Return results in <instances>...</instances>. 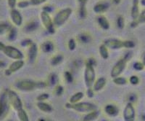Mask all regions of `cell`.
<instances>
[{"label":"cell","mask_w":145,"mask_h":121,"mask_svg":"<svg viewBox=\"0 0 145 121\" xmlns=\"http://www.w3.org/2000/svg\"><path fill=\"white\" fill-rule=\"evenodd\" d=\"M105 111L108 115L112 117L117 116L119 113L118 108L113 104H107L105 107Z\"/></svg>","instance_id":"cell-16"},{"label":"cell","mask_w":145,"mask_h":121,"mask_svg":"<svg viewBox=\"0 0 145 121\" xmlns=\"http://www.w3.org/2000/svg\"><path fill=\"white\" fill-rule=\"evenodd\" d=\"M16 87L23 91H31L36 88H43L46 86V84L44 82H35L30 80H23L16 83Z\"/></svg>","instance_id":"cell-1"},{"label":"cell","mask_w":145,"mask_h":121,"mask_svg":"<svg viewBox=\"0 0 145 121\" xmlns=\"http://www.w3.org/2000/svg\"><path fill=\"white\" fill-rule=\"evenodd\" d=\"M4 65H5V63H4L2 61H0V68H1V67H3Z\"/></svg>","instance_id":"cell-56"},{"label":"cell","mask_w":145,"mask_h":121,"mask_svg":"<svg viewBox=\"0 0 145 121\" xmlns=\"http://www.w3.org/2000/svg\"><path fill=\"white\" fill-rule=\"evenodd\" d=\"M134 69L137 71H142L144 69V66L143 63L141 62H136L134 64Z\"/></svg>","instance_id":"cell-43"},{"label":"cell","mask_w":145,"mask_h":121,"mask_svg":"<svg viewBox=\"0 0 145 121\" xmlns=\"http://www.w3.org/2000/svg\"><path fill=\"white\" fill-rule=\"evenodd\" d=\"M68 48L70 50H74L76 48V42L74 39H71L68 44Z\"/></svg>","instance_id":"cell-39"},{"label":"cell","mask_w":145,"mask_h":121,"mask_svg":"<svg viewBox=\"0 0 145 121\" xmlns=\"http://www.w3.org/2000/svg\"><path fill=\"white\" fill-rule=\"evenodd\" d=\"M5 45V44L2 43V42H0V51H2V50L3 49V48Z\"/></svg>","instance_id":"cell-54"},{"label":"cell","mask_w":145,"mask_h":121,"mask_svg":"<svg viewBox=\"0 0 145 121\" xmlns=\"http://www.w3.org/2000/svg\"><path fill=\"white\" fill-rule=\"evenodd\" d=\"M63 91H64V89H63V87L61 86V85H58L55 88V90H54V93L55 95L57 96H62L63 93Z\"/></svg>","instance_id":"cell-41"},{"label":"cell","mask_w":145,"mask_h":121,"mask_svg":"<svg viewBox=\"0 0 145 121\" xmlns=\"http://www.w3.org/2000/svg\"><path fill=\"white\" fill-rule=\"evenodd\" d=\"M107 80L105 77H99L93 85V90L94 91H99L105 86Z\"/></svg>","instance_id":"cell-19"},{"label":"cell","mask_w":145,"mask_h":121,"mask_svg":"<svg viewBox=\"0 0 145 121\" xmlns=\"http://www.w3.org/2000/svg\"><path fill=\"white\" fill-rule=\"evenodd\" d=\"M58 82V77L56 74L52 73L48 77V83L50 85H55Z\"/></svg>","instance_id":"cell-29"},{"label":"cell","mask_w":145,"mask_h":121,"mask_svg":"<svg viewBox=\"0 0 145 121\" xmlns=\"http://www.w3.org/2000/svg\"><path fill=\"white\" fill-rule=\"evenodd\" d=\"M141 5L145 7V0H141Z\"/></svg>","instance_id":"cell-55"},{"label":"cell","mask_w":145,"mask_h":121,"mask_svg":"<svg viewBox=\"0 0 145 121\" xmlns=\"http://www.w3.org/2000/svg\"><path fill=\"white\" fill-rule=\"evenodd\" d=\"M32 42H32L31 40H28V39H27V40L22 41L21 45H23V46H30V45H31Z\"/></svg>","instance_id":"cell-46"},{"label":"cell","mask_w":145,"mask_h":121,"mask_svg":"<svg viewBox=\"0 0 145 121\" xmlns=\"http://www.w3.org/2000/svg\"><path fill=\"white\" fill-rule=\"evenodd\" d=\"M39 27V23L36 21H31L25 25V31L26 32H33L36 31Z\"/></svg>","instance_id":"cell-24"},{"label":"cell","mask_w":145,"mask_h":121,"mask_svg":"<svg viewBox=\"0 0 145 121\" xmlns=\"http://www.w3.org/2000/svg\"><path fill=\"white\" fill-rule=\"evenodd\" d=\"M142 63H143L144 66H145V54H144V57H143V61H142Z\"/></svg>","instance_id":"cell-57"},{"label":"cell","mask_w":145,"mask_h":121,"mask_svg":"<svg viewBox=\"0 0 145 121\" xmlns=\"http://www.w3.org/2000/svg\"><path fill=\"white\" fill-rule=\"evenodd\" d=\"M10 19L12 23L17 26H20L23 23V17L18 10L12 9L10 11Z\"/></svg>","instance_id":"cell-12"},{"label":"cell","mask_w":145,"mask_h":121,"mask_svg":"<svg viewBox=\"0 0 145 121\" xmlns=\"http://www.w3.org/2000/svg\"><path fill=\"white\" fill-rule=\"evenodd\" d=\"M17 37V31L15 28L12 27L8 32V39L10 40H14Z\"/></svg>","instance_id":"cell-34"},{"label":"cell","mask_w":145,"mask_h":121,"mask_svg":"<svg viewBox=\"0 0 145 121\" xmlns=\"http://www.w3.org/2000/svg\"><path fill=\"white\" fill-rule=\"evenodd\" d=\"M132 58V53L131 52H128V53H126V54L125 55V56L123 57V58L125 60H126L127 61H130L131 58Z\"/></svg>","instance_id":"cell-48"},{"label":"cell","mask_w":145,"mask_h":121,"mask_svg":"<svg viewBox=\"0 0 145 121\" xmlns=\"http://www.w3.org/2000/svg\"><path fill=\"white\" fill-rule=\"evenodd\" d=\"M64 77H65V79L68 83H71L73 80V77H72V74L70 72V71H65L64 73Z\"/></svg>","instance_id":"cell-38"},{"label":"cell","mask_w":145,"mask_h":121,"mask_svg":"<svg viewBox=\"0 0 145 121\" xmlns=\"http://www.w3.org/2000/svg\"><path fill=\"white\" fill-rule=\"evenodd\" d=\"M99 112L97 110L90 112H89L87 114H86V116L84 117V121L94 120L97 119V118L99 117Z\"/></svg>","instance_id":"cell-22"},{"label":"cell","mask_w":145,"mask_h":121,"mask_svg":"<svg viewBox=\"0 0 145 121\" xmlns=\"http://www.w3.org/2000/svg\"><path fill=\"white\" fill-rule=\"evenodd\" d=\"M135 20L137 23V24H141V23H145V10H144L142 13H140L139 15H138V19Z\"/></svg>","instance_id":"cell-33"},{"label":"cell","mask_w":145,"mask_h":121,"mask_svg":"<svg viewBox=\"0 0 145 121\" xmlns=\"http://www.w3.org/2000/svg\"><path fill=\"white\" fill-rule=\"evenodd\" d=\"M129 99L130 102L132 103L133 101H135L137 100V96H136L135 94H131L129 96Z\"/></svg>","instance_id":"cell-50"},{"label":"cell","mask_w":145,"mask_h":121,"mask_svg":"<svg viewBox=\"0 0 145 121\" xmlns=\"http://www.w3.org/2000/svg\"><path fill=\"white\" fill-rule=\"evenodd\" d=\"M78 2H79L80 5H86L88 0H78Z\"/></svg>","instance_id":"cell-52"},{"label":"cell","mask_w":145,"mask_h":121,"mask_svg":"<svg viewBox=\"0 0 145 121\" xmlns=\"http://www.w3.org/2000/svg\"><path fill=\"white\" fill-rule=\"evenodd\" d=\"M109 8V5L107 2H99L94 5L93 10L97 14H102L107 11Z\"/></svg>","instance_id":"cell-14"},{"label":"cell","mask_w":145,"mask_h":121,"mask_svg":"<svg viewBox=\"0 0 145 121\" xmlns=\"http://www.w3.org/2000/svg\"><path fill=\"white\" fill-rule=\"evenodd\" d=\"M78 40L81 43H89L91 40V37L87 33H81V34L78 35Z\"/></svg>","instance_id":"cell-25"},{"label":"cell","mask_w":145,"mask_h":121,"mask_svg":"<svg viewBox=\"0 0 145 121\" xmlns=\"http://www.w3.org/2000/svg\"><path fill=\"white\" fill-rule=\"evenodd\" d=\"M7 94H3L0 98V117L7 111Z\"/></svg>","instance_id":"cell-20"},{"label":"cell","mask_w":145,"mask_h":121,"mask_svg":"<svg viewBox=\"0 0 145 121\" xmlns=\"http://www.w3.org/2000/svg\"><path fill=\"white\" fill-rule=\"evenodd\" d=\"M2 52L8 58L14 60H23L24 58L23 53L19 49L15 47L10 46V45H5Z\"/></svg>","instance_id":"cell-5"},{"label":"cell","mask_w":145,"mask_h":121,"mask_svg":"<svg viewBox=\"0 0 145 121\" xmlns=\"http://www.w3.org/2000/svg\"><path fill=\"white\" fill-rule=\"evenodd\" d=\"M40 17H41L42 24L45 27V28L47 30V32L50 34H54L55 32L54 21L52 19L50 14L45 11H42L40 14Z\"/></svg>","instance_id":"cell-6"},{"label":"cell","mask_w":145,"mask_h":121,"mask_svg":"<svg viewBox=\"0 0 145 121\" xmlns=\"http://www.w3.org/2000/svg\"><path fill=\"white\" fill-rule=\"evenodd\" d=\"M47 0H30V4L32 6H39L45 3Z\"/></svg>","instance_id":"cell-40"},{"label":"cell","mask_w":145,"mask_h":121,"mask_svg":"<svg viewBox=\"0 0 145 121\" xmlns=\"http://www.w3.org/2000/svg\"><path fill=\"white\" fill-rule=\"evenodd\" d=\"M99 53L100 56L103 59H107L109 58V51L108 48L105 44H102L99 48Z\"/></svg>","instance_id":"cell-23"},{"label":"cell","mask_w":145,"mask_h":121,"mask_svg":"<svg viewBox=\"0 0 145 121\" xmlns=\"http://www.w3.org/2000/svg\"><path fill=\"white\" fill-rule=\"evenodd\" d=\"M104 44L112 50H119L124 48V41L118 39H108L105 41Z\"/></svg>","instance_id":"cell-11"},{"label":"cell","mask_w":145,"mask_h":121,"mask_svg":"<svg viewBox=\"0 0 145 121\" xmlns=\"http://www.w3.org/2000/svg\"><path fill=\"white\" fill-rule=\"evenodd\" d=\"M126 60L124 59L123 58L120 59L113 66L112 70L110 72V76L112 78H116L117 77L120 76L121 74L123 73L125 70V67H126L127 63Z\"/></svg>","instance_id":"cell-8"},{"label":"cell","mask_w":145,"mask_h":121,"mask_svg":"<svg viewBox=\"0 0 145 121\" xmlns=\"http://www.w3.org/2000/svg\"><path fill=\"white\" fill-rule=\"evenodd\" d=\"M87 62L89 63H90L91 65H92L93 66H95L96 64H97V61H96L95 58H89L87 61Z\"/></svg>","instance_id":"cell-49"},{"label":"cell","mask_w":145,"mask_h":121,"mask_svg":"<svg viewBox=\"0 0 145 121\" xmlns=\"http://www.w3.org/2000/svg\"><path fill=\"white\" fill-rule=\"evenodd\" d=\"M72 10L71 8L67 7L59 11L54 18V24L57 27H60L63 26L69 19L70 16L72 15Z\"/></svg>","instance_id":"cell-3"},{"label":"cell","mask_w":145,"mask_h":121,"mask_svg":"<svg viewBox=\"0 0 145 121\" xmlns=\"http://www.w3.org/2000/svg\"><path fill=\"white\" fill-rule=\"evenodd\" d=\"M11 28L8 23H0V35L8 32Z\"/></svg>","instance_id":"cell-30"},{"label":"cell","mask_w":145,"mask_h":121,"mask_svg":"<svg viewBox=\"0 0 145 121\" xmlns=\"http://www.w3.org/2000/svg\"><path fill=\"white\" fill-rule=\"evenodd\" d=\"M65 107L78 112H90L97 110L96 105L89 102H78L76 104L67 103L65 104Z\"/></svg>","instance_id":"cell-2"},{"label":"cell","mask_w":145,"mask_h":121,"mask_svg":"<svg viewBox=\"0 0 145 121\" xmlns=\"http://www.w3.org/2000/svg\"><path fill=\"white\" fill-rule=\"evenodd\" d=\"M17 5L19 8H26L31 5V4L30 1H20L17 4Z\"/></svg>","instance_id":"cell-37"},{"label":"cell","mask_w":145,"mask_h":121,"mask_svg":"<svg viewBox=\"0 0 145 121\" xmlns=\"http://www.w3.org/2000/svg\"><path fill=\"white\" fill-rule=\"evenodd\" d=\"M37 106L41 111L46 113H50L52 112L53 109L49 104L44 102V101H39L37 103Z\"/></svg>","instance_id":"cell-21"},{"label":"cell","mask_w":145,"mask_h":121,"mask_svg":"<svg viewBox=\"0 0 145 121\" xmlns=\"http://www.w3.org/2000/svg\"><path fill=\"white\" fill-rule=\"evenodd\" d=\"M136 112L132 103L129 102L123 111V118L125 121H135Z\"/></svg>","instance_id":"cell-9"},{"label":"cell","mask_w":145,"mask_h":121,"mask_svg":"<svg viewBox=\"0 0 145 121\" xmlns=\"http://www.w3.org/2000/svg\"><path fill=\"white\" fill-rule=\"evenodd\" d=\"M112 2H113L114 4H116V5H118V4L120 3L121 0H112Z\"/></svg>","instance_id":"cell-53"},{"label":"cell","mask_w":145,"mask_h":121,"mask_svg":"<svg viewBox=\"0 0 145 121\" xmlns=\"http://www.w3.org/2000/svg\"><path fill=\"white\" fill-rule=\"evenodd\" d=\"M138 4H139L138 0H133V5H132L131 11V15L133 20H137L139 14H140Z\"/></svg>","instance_id":"cell-15"},{"label":"cell","mask_w":145,"mask_h":121,"mask_svg":"<svg viewBox=\"0 0 145 121\" xmlns=\"http://www.w3.org/2000/svg\"><path fill=\"white\" fill-rule=\"evenodd\" d=\"M8 6L11 9H15V6L17 5V0H7Z\"/></svg>","instance_id":"cell-45"},{"label":"cell","mask_w":145,"mask_h":121,"mask_svg":"<svg viewBox=\"0 0 145 121\" xmlns=\"http://www.w3.org/2000/svg\"><path fill=\"white\" fill-rule=\"evenodd\" d=\"M94 90L91 88H88L87 90V96L89 98H92L94 96Z\"/></svg>","instance_id":"cell-47"},{"label":"cell","mask_w":145,"mask_h":121,"mask_svg":"<svg viewBox=\"0 0 145 121\" xmlns=\"http://www.w3.org/2000/svg\"><path fill=\"white\" fill-rule=\"evenodd\" d=\"M129 81H130L131 84L136 85L138 84V83H139V79L136 75H132L130 77V79H129Z\"/></svg>","instance_id":"cell-44"},{"label":"cell","mask_w":145,"mask_h":121,"mask_svg":"<svg viewBox=\"0 0 145 121\" xmlns=\"http://www.w3.org/2000/svg\"><path fill=\"white\" fill-rule=\"evenodd\" d=\"M97 23L99 25V26L104 30H108L110 28V22L107 20L106 17L103 16V15H100L97 18Z\"/></svg>","instance_id":"cell-18"},{"label":"cell","mask_w":145,"mask_h":121,"mask_svg":"<svg viewBox=\"0 0 145 121\" xmlns=\"http://www.w3.org/2000/svg\"><path fill=\"white\" fill-rule=\"evenodd\" d=\"M79 15L81 19H85L87 15V12H86V5H80L79 9Z\"/></svg>","instance_id":"cell-35"},{"label":"cell","mask_w":145,"mask_h":121,"mask_svg":"<svg viewBox=\"0 0 145 121\" xmlns=\"http://www.w3.org/2000/svg\"><path fill=\"white\" fill-rule=\"evenodd\" d=\"M24 61L23 60H15V61L12 62L10 65L9 68L5 70V75L6 76H10L12 73H15L17 71L20 70V69L24 66Z\"/></svg>","instance_id":"cell-10"},{"label":"cell","mask_w":145,"mask_h":121,"mask_svg":"<svg viewBox=\"0 0 145 121\" xmlns=\"http://www.w3.org/2000/svg\"><path fill=\"white\" fill-rule=\"evenodd\" d=\"M116 23H117V26L118 27L119 29H123L125 27V19L122 15L118 17Z\"/></svg>","instance_id":"cell-32"},{"label":"cell","mask_w":145,"mask_h":121,"mask_svg":"<svg viewBox=\"0 0 145 121\" xmlns=\"http://www.w3.org/2000/svg\"><path fill=\"white\" fill-rule=\"evenodd\" d=\"M142 119H143V121H145V115L142 117Z\"/></svg>","instance_id":"cell-59"},{"label":"cell","mask_w":145,"mask_h":121,"mask_svg":"<svg viewBox=\"0 0 145 121\" xmlns=\"http://www.w3.org/2000/svg\"><path fill=\"white\" fill-rule=\"evenodd\" d=\"M17 114H18V117L20 121H29L28 114H27L25 110H23V108L21 110L17 111Z\"/></svg>","instance_id":"cell-27"},{"label":"cell","mask_w":145,"mask_h":121,"mask_svg":"<svg viewBox=\"0 0 145 121\" xmlns=\"http://www.w3.org/2000/svg\"><path fill=\"white\" fill-rule=\"evenodd\" d=\"M52 10H53L52 7H50V6H45V7L43 8V11L46 12V13H51V12L52 11Z\"/></svg>","instance_id":"cell-51"},{"label":"cell","mask_w":145,"mask_h":121,"mask_svg":"<svg viewBox=\"0 0 145 121\" xmlns=\"http://www.w3.org/2000/svg\"><path fill=\"white\" fill-rule=\"evenodd\" d=\"M83 97H84V93L82 92L76 93L71 97V99H70V103L71 104H76V103H78Z\"/></svg>","instance_id":"cell-26"},{"label":"cell","mask_w":145,"mask_h":121,"mask_svg":"<svg viewBox=\"0 0 145 121\" xmlns=\"http://www.w3.org/2000/svg\"><path fill=\"white\" fill-rule=\"evenodd\" d=\"M113 83L118 85H123L127 83V80L125 78L123 77H117L116 78H113Z\"/></svg>","instance_id":"cell-31"},{"label":"cell","mask_w":145,"mask_h":121,"mask_svg":"<svg viewBox=\"0 0 145 121\" xmlns=\"http://www.w3.org/2000/svg\"><path fill=\"white\" fill-rule=\"evenodd\" d=\"M135 43L132 40H124V48L128 49H131L135 47Z\"/></svg>","instance_id":"cell-36"},{"label":"cell","mask_w":145,"mask_h":121,"mask_svg":"<svg viewBox=\"0 0 145 121\" xmlns=\"http://www.w3.org/2000/svg\"><path fill=\"white\" fill-rule=\"evenodd\" d=\"M63 59H64V58L61 54L54 56L51 59V64L52 66H58L63 61Z\"/></svg>","instance_id":"cell-28"},{"label":"cell","mask_w":145,"mask_h":121,"mask_svg":"<svg viewBox=\"0 0 145 121\" xmlns=\"http://www.w3.org/2000/svg\"><path fill=\"white\" fill-rule=\"evenodd\" d=\"M41 49L42 52L45 53H51L54 49V45L52 42L51 41H45L41 45Z\"/></svg>","instance_id":"cell-17"},{"label":"cell","mask_w":145,"mask_h":121,"mask_svg":"<svg viewBox=\"0 0 145 121\" xmlns=\"http://www.w3.org/2000/svg\"><path fill=\"white\" fill-rule=\"evenodd\" d=\"M96 73L94 66L86 62L84 71V82L88 88H91L95 81Z\"/></svg>","instance_id":"cell-4"},{"label":"cell","mask_w":145,"mask_h":121,"mask_svg":"<svg viewBox=\"0 0 145 121\" xmlns=\"http://www.w3.org/2000/svg\"><path fill=\"white\" fill-rule=\"evenodd\" d=\"M38 54V47L37 45L34 42H32L31 45L28 46V59L29 61L33 63L36 60Z\"/></svg>","instance_id":"cell-13"},{"label":"cell","mask_w":145,"mask_h":121,"mask_svg":"<svg viewBox=\"0 0 145 121\" xmlns=\"http://www.w3.org/2000/svg\"><path fill=\"white\" fill-rule=\"evenodd\" d=\"M38 121H45L44 119H42V118H40V119L38 120Z\"/></svg>","instance_id":"cell-58"},{"label":"cell","mask_w":145,"mask_h":121,"mask_svg":"<svg viewBox=\"0 0 145 121\" xmlns=\"http://www.w3.org/2000/svg\"><path fill=\"white\" fill-rule=\"evenodd\" d=\"M7 94V97H8V101H10L12 106L14 108V110L18 111V110L23 109V103H22L20 97L15 91H8Z\"/></svg>","instance_id":"cell-7"},{"label":"cell","mask_w":145,"mask_h":121,"mask_svg":"<svg viewBox=\"0 0 145 121\" xmlns=\"http://www.w3.org/2000/svg\"><path fill=\"white\" fill-rule=\"evenodd\" d=\"M49 97H50V95L48 94V93H44L40 94L39 96L36 98V99H37L38 101H45V100L47 99H49Z\"/></svg>","instance_id":"cell-42"}]
</instances>
